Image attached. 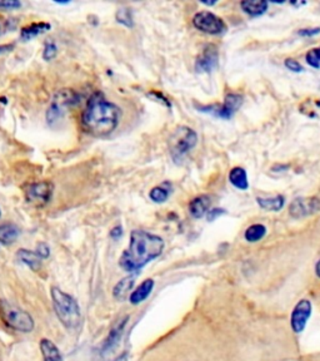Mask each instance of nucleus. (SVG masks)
I'll use <instances>...</instances> for the list:
<instances>
[{
	"instance_id": "obj_4",
	"label": "nucleus",
	"mask_w": 320,
	"mask_h": 361,
	"mask_svg": "<svg viewBox=\"0 0 320 361\" xmlns=\"http://www.w3.org/2000/svg\"><path fill=\"white\" fill-rule=\"evenodd\" d=\"M0 318L3 322L15 331L32 333L34 330V319L29 312L15 307L5 300H0Z\"/></svg>"
},
{
	"instance_id": "obj_29",
	"label": "nucleus",
	"mask_w": 320,
	"mask_h": 361,
	"mask_svg": "<svg viewBox=\"0 0 320 361\" xmlns=\"http://www.w3.org/2000/svg\"><path fill=\"white\" fill-rule=\"evenodd\" d=\"M35 252L38 254V256L42 259V260H45L48 259L49 255H50V248H49L48 245L45 242H41L36 245V250Z\"/></svg>"
},
{
	"instance_id": "obj_10",
	"label": "nucleus",
	"mask_w": 320,
	"mask_h": 361,
	"mask_svg": "<svg viewBox=\"0 0 320 361\" xmlns=\"http://www.w3.org/2000/svg\"><path fill=\"white\" fill-rule=\"evenodd\" d=\"M218 50L216 45L209 44L203 50L201 56L195 61V71L198 73H212L218 67Z\"/></svg>"
},
{
	"instance_id": "obj_9",
	"label": "nucleus",
	"mask_w": 320,
	"mask_h": 361,
	"mask_svg": "<svg viewBox=\"0 0 320 361\" xmlns=\"http://www.w3.org/2000/svg\"><path fill=\"white\" fill-rule=\"evenodd\" d=\"M312 316V303L306 298H301L293 309L290 316V325L295 333H303L306 330L308 320Z\"/></svg>"
},
{
	"instance_id": "obj_16",
	"label": "nucleus",
	"mask_w": 320,
	"mask_h": 361,
	"mask_svg": "<svg viewBox=\"0 0 320 361\" xmlns=\"http://www.w3.org/2000/svg\"><path fill=\"white\" fill-rule=\"evenodd\" d=\"M52 28V25L49 23H33L30 25H27L24 28H21V41L24 42H28L34 39L35 36H41L43 33L48 32Z\"/></svg>"
},
{
	"instance_id": "obj_14",
	"label": "nucleus",
	"mask_w": 320,
	"mask_h": 361,
	"mask_svg": "<svg viewBox=\"0 0 320 361\" xmlns=\"http://www.w3.org/2000/svg\"><path fill=\"white\" fill-rule=\"evenodd\" d=\"M39 347L42 351L43 361H63V355L53 341L44 338L39 342Z\"/></svg>"
},
{
	"instance_id": "obj_15",
	"label": "nucleus",
	"mask_w": 320,
	"mask_h": 361,
	"mask_svg": "<svg viewBox=\"0 0 320 361\" xmlns=\"http://www.w3.org/2000/svg\"><path fill=\"white\" fill-rule=\"evenodd\" d=\"M210 199L208 196H198L189 204V212L194 219H202L209 211Z\"/></svg>"
},
{
	"instance_id": "obj_2",
	"label": "nucleus",
	"mask_w": 320,
	"mask_h": 361,
	"mask_svg": "<svg viewBox=\"0 0 320 361\" xmlns=\"http://www.w3.org/2000/svg\"><path fill=\"white\" fill-rule=\"evenodd\" d=\"M164 250V241L157 234L134 230L129 246L119 260V265L128 272H137L149 262L158 259Z\"/></svg>"
},
{
	"instance_id": "obj_5",
	"label": "nucleus",
	"mask_w": 320,
	"mask_h": 361,
	"mask_svg": "<svg viewBox=\"0 0 320 361\" xmlns=\"http://www.w3.org/2000/svg\"><path fill=\"white\" fill-rule=\"evenodd\" d=\"M198 142V135L192 128L181 126L174 129L169 138V151L174 160H179L194 149Z\"/></svg>"
},
{
	"instance_id": "obj_21",
	"label": "nucleus",
	"mask_w": 320,
	"mask_h": 361,
	"mask_svg": "<svg viewBox=\"0 0 320 361\" xmlns=\"http://www.w3.org/2000/svg\"><path fill=\"white\" fill-rule=\"evenodd\" d=\"M258 205L260 206L265 211H271V212H278L283 207H284V197L282 195L274 196V197H266V199H262L258 197Z\"/></svg>"
},
{
	"instance_id": "obj_30",
	"label": "nucleus",
	"mask_w": 320,
	"mask_h": 361,
	"mask_svg": "<svg viewBox=\"0 0 320 361\" xmlns=\"http://www.w3.org/2000/svg\"><path fill=\"white\" fill-rule=\"evenodd\" d=\"M21 7V1L16 0H0V9H18Z\"/></svg>"
},
{
	"instance_id": "obj_6",
	"label": "nucleus",
	"mask_w": 320,
	"mask_h": 361,
	"mask_svg": "<svg viewBox=\"0 0 320 361\" xmlns=\"http://www.w3.org/2000/svg\"><path fill=\"white\" fill-rule=\"evenodd\" d=\"M77 94L69 89H64V91L56 93L54 100L49 107L48 113H47V120L49 123H53L59 118H62L63 114L67 112V109L73 106L74 103H77Z\"/></svg>"
},
{
	"instance_id": "obj_32",
	"label": "nucleus",
	"mask_w": 320,
	"mask_h": 361,
	"mask_svg": "<svg viewBox=\"0 0 320 361\" xmlns=\"http://www.w3.org/2000/svg\"><path fill=\"white\" fill-rule=\"evenodd\" d=\"M224 213H225V211L222 210V208H216V210L208 211V213H207V219H208V221H214V219H218L219 216H222Z\"/></svg>"
},
{
	"instance_id": "obj_11",
	"label": "nucleus",
	"mask_w": 320,
	"mask_h": 361,
	"mask_svg": "<svg viewBox=\"0 0 320 361\" xmlns=\"http://www.w3.org/2000/svg\"><path fill=\"white\" fill-rule=\"evenodd\" d=\"M53 193V184L50 182H41L29 186L27 190V199L30 204L35 205H45L52 199Z\"/></svg>"
},
{
	"instance_id": "obj_1",
	"label": "nucleus",
	"mask_w": 320,
	"mask_h": 361,
	"mask_svg": "<svg viewBox=\"0 0 320 361\" xmlns=\"http://www.w3.org/2000/svg\"><path fill=\"white\" fill-rule=\"evenodd\" d=\"M122 111L105 98L102 93L91 97L82 116L83 129L94 137L111 135L118 127Z\"/></svg>"
},
{
	"instance_id": "obj_19",
	"label": "nucleus",
	"mask_w": 320,
	"mask_h": 361,
	"mask_svg": "<svg viewBox=\"0 0 320 361\" xmlns=\"http://www.w3.org/2000/svg\"><path fill=\"white\" fill-rule=\"evenodd\" d=\"M134 276L124 277L123 280H120L113 289V295L114 298L119 300V301H123L124 298H128V295H130V291H132L133 286H134Z\"/></svg>"
},
{
	"instance_id": "obj_22",
	"label": "nucleus",
	"mask_w": 320,
	"mask_h": 361,
	"mask_svg": "<svg viewBox=\"0 0 320 361\" xmlns=\"http://www.w3.org/2000/svg\"><path fill=\"white\" fill-rule=\"evenodd\" d=\"M240 7L247 14L251 17L264 14L268 10V1H253V0H244L240 3Z\"/></svg>"
},
{
	"instance_id": "obj_28",
	"label": "nucleus",
	"mask_w": 320,
	"mask_h": 361,
	"mask_svg": "<svg viewBox=\"0 0 320 361\" xmlns=\"http://www.w3.org/2000/svg\"><path fill=\"white\" fill-rule=\"evenodd\" d=\"M284 65H286L289 71L294 72V73H300V72H303V65H301L298 61L293 59V58H288V59H286V61H284Z\"/></svg>"
},
{
	"instance_id": "obj_12",
	"label": "nucleus",
	"mask_w": 320,
	"mask_h": 361,
	"mask_svg": "<svg viewBox=\"0 0 320 361\" xmlns=\"http://www.w3.org/2000/svg\"><path fill=\"white\" fill-rule=\"evenodd\" d=\"M242 105H243V97L242 96L236 94V93H229L224 98L223 106L216 107V108L213 107V109H214L213 114L220 117V118L229 120L230 117L237 112Z\"/></svg>"
},
{
	"instance_id": "obj_31",
	"label": "nucleus",
	"mask_w": 320,
	"mask_h": 361,
	"mask_svg": "<svg viewBox=\"0 0 320 361\" xmlns=\"http://www.w3.org/2000/svg\"><path fill=\"white\" fill-rule=\"evenodd\" d=\"M320 28H306V29H300L298 32V34L300 36H313L319 34Z\"/></svg>"
},
{
	"instance_id": "obj_23",
	"label": "nucleus",
	"mask_w": 320,
	"mask_h": 361,
	"mask_svg": "<svg viewBox=\"0 0 320 361\" xmlns=\"http://www.w3.org/2000/svg\"><path fill=\"white\" fill-rule=\"evenodd\" d=\"M266 234V227L260 225V223H255V225H251V227L247 228L244 237L248 242H258V241L262 240Z\"/></svg>"
},
{
	"instance_id": "obj_24",
	"label": "nucleus",
	"mask_w": 320,
	"mask_h": 361,
	"mask_svg": "<svg viewBox=\"0 0 320 361\" xmlns=\"http://www.w3.org/2000/svg\"><path fill=\"white\" fill-rule=\"evenodd\" d=\"M149 197L153 199L157 204H163L167 201L169 197V190L164 187H154L153 190L149 193Z\"/></svg>"
},
{
	"instance_id": "obj_18",
	"label": "nucleus",
	"mask_w": 320,
	"mask_h": 361,
	"mask_svg": "<svg viewBox=\"0 0 320 361\" xmlns=\"http://www.w3.org/2000/svg\"><path fill=\"white\" fill-rule=\"evenodd\" d=\"M229 181L230 184H233L234 187H237L238 190L247 191L249 188L247 171L242 167H234L233 170L230 171Z\"/></svg>"
},
{
	"instance_id": "obj_20",
	"label": "nucleus",
	"mask_w": 320,
	"mask_h": 361,
	"mask_svg": "<svg viewBox=\"0 0 320 361\" xmlns=\"http://www.w3.org/2000/svg\"><path fill=\"white\" fill-rule=\"evenodd\" d=\"M19 228L13 223L0 225V243L1 245H12L19 237Z\"/></svg>"
},
{
	"instance_id": "obj_17",
	"label": "nucleus",
	"mask_w": 320,
	"mask_h": 361,
	"mask_svg": "<svg viewBox=\"0 0 320 361\" xmlns=\"http://www.w3.org/2000/svg\"><path fill=\"white\" fill-rule=\"evenodd\" d=\"M16 257L33 271H38L42 266L43 260L34 251H29V250H25V248H21L18 251V254H16Z\"/></svg>"
},
{
	"instance_id": "obj_25",
	"label": "nucleus",
	"mask_w": 320,
	"mask_h": 361,
	"mask_svg": "<svg viewBox=\"0 0 320 361\" xmlns=\"http://www.w3.org/2000/svg\"><path fill=\"white\" fill-rule=\"evenodd\" d=\"M117 21L120 23V24H123V25H126V27H133V18H132V12H130V9H128V8H122V9H119L118 12H117Z\"/></svg>"
},
{
	"instance_id": "obj_27",
	"label": "nucleus",
	"mask_w": 320,
	"mask_h": 361,
	"mask_svg": "<svg viewBox=\"0 0 320 361\" xmlns=\"http://www.w3.org/2000/svg\"><path fill=\"white\" fill-rule=\"evenodd\" d=\"M58 54V48H56V44L53 42H48L44 47V52H43V58L45 61H53Z\"/></svg>"
},
{
	"instance_id": "obj_8",
	"label": "nucleus",
	"mask_w": 320,
	"mask_h": 361,
	"mask_svg": "<svg viewBox=\"0 0 320 361\" xmlns=\"http://www.w3.org/2000/svg\"><path fill=\"white\" fill-rule=\"evenodd\" d=\"M319 211L320 199L318 197H300L294 199L289 206V215L293 219H298V220Z\"/></svg>"
},
{
	"instance_id": "obj_26",
	"label": "nucleus",
	"mask_w": 320,
	"mask_h": 361,
	"mask_svg": "<svg viewBox=\"0 0 320 361\" xmlns=\"http://www.w3.org/2000/svg\"><path fill=\"white\" fill-rule=\"evenodd\" d=\"M306 63L315 69H320V48H313L306 53Z\"/></svg>"
},
{
	"instance_id": "obj_36",
	"label": "nucleus",
	"mask_w": 320,
	"mask_h": 361,
	"mask_svg": "<svg viewBox=\"0 0 320 361\" xmlns=\"http://www.w3.org/2000/svg\"><path fill=\"white\" fill-rule=\"evenodd\" d=\"M0 217H1V210H0Z\"/></svg>"
},
{
	"instance_id": "obj_3",
	"label": "nucleus",
	"mask_w": 320,
	"mask_h": 361,
	"mask_svg": "<svg viewBox=\"0 0 320 361\" xmlns=\"http://www.w3.org/2000/svg\"><path fill=\"white\" fill-rule=\"evenodd\" d=\"M50 295L56 318L67 330H76L82 322V310L77 300L59 287H52Z\"/></svg>"
},
{
	"instance_id": "obj_33",
	"label": "nucleus",
	"mask_w": 320,
	"mask_h": 361,
	"mask_svg": "<svg viewBox=\"0 0 320 361\" xmlns=\"http://www.w3.org/2000/svg\"><path fill=\"white\" fill-rule=\"evenodd\" d=\"M122 234H123V228L120 226L114 227L112 231H111V236H112L113 239H115V240L119 239Z\"/></svg>"
},
{
	"instance_id": "obj_13",
	"label": "nucleus",
	"mask_w": 320,
	"mask_h": 361,
	"mask_svg": "<svg viewBox=\"0 0 320 361\" xmlns=\"http://www.w3.org/2000/svg\"><path fill=\"white\" fill-rule=\"evenodd\" d=\"M155 283L153 278H146L143 283H140L139 286L133 290L129 295V301L133 305H139L146 301V298L150 296L152 291H153Z\"/></svg>"
},
{
	"instance_id": "obj_7",
	"label": "nucleus",
	"mask_w": 320,
	"mask_h": 361,
	"mask_svg": "<svg viewBox=\"0 0 320 361\" xmlns=\"http://www.w3.org/2000/svg\"><path fill=\"white\" fill-rule=\"evenodd\" d=\"M193 24L195 28L201 30L202 33L218 36L227 30V25L222 18L213 14L212 12H199L193 18Z\"/></svg>"
},
{
	"instance_id": "obj_35",
	"label": "nucleus",
	"mask_w": 320,
	"mask_h": 361,
	"mask_svg": "<svg viewBox=\"0 0 320 361\" xmlns=\"http://www.w3.org/2000/svg\"><path fill=\"white\" fill-rule=\"evenodd\" d=\"M315 274H317V276L320 278V260L317 262V265H315Z\"/></svg>"
},
{
	"instance_id": "obj_34",
	"label": "nucleus",
	"mask_w": 320,
	"mask_h": 361,
	"mask_svg": "<svg viewBox=\"0 0 320 361\" xmlns=\"http://www.w3.org/2000/svg\"><path fill=\"white\" fill-rule=\"evenodd\" d=\"M13 50V45H3L0 47V53H4V52H9V50Z\"/></svg>"
}]
</instances>
